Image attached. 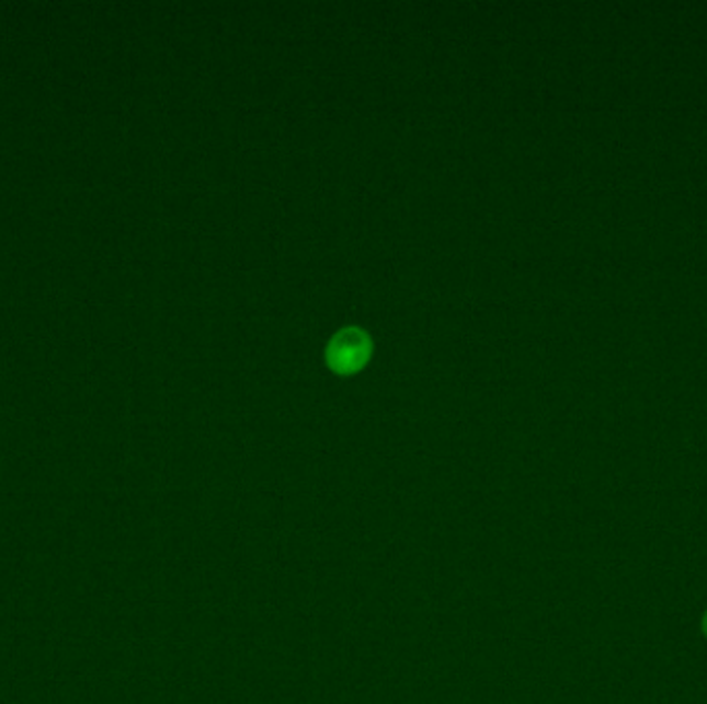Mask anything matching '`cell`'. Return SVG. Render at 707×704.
I'll return each mask as SVG.
<instances>
[{
  "mask_svg": "<svg viewBox=\"0 0 707 704\" xmlns=\"http://www.w3.org/2000/svg\"><path fill=\"white\" fill-rule=\"evenodd\" d=\"M704 634H706V638H707V612H706V615H704Z\"/></svg>",
  "mask_w": 707,
  "mask_h": 704,
  "instance_id": "obj_2",
  "label": "cell"
},
{
  "mask_svg": "<svg viewBox=\"0 0 707 704\" xmlns=\"http://www.w3.org/2000/svg\"><path fill=\"white\" fill-rule=\"evenodd\" d=\"M370 337L361 328H344L327 345V361L340 374L361 370L370 358Z\"/></svg>",
  "mask_w": 707,
  "mask_h": 704,
  "instance_id": "obj_1",
  "label": "cell"
}]
</instances>
